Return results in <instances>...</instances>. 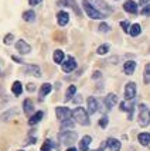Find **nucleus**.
<instances>
[{"label": "nucleus", "instance_id": "obj_1", "mask_svg": "<svg viewBox=\"0 0 150 151\" xmlns=\"http://www.w3.org/2000/svg\"><path fill=\"white\" fill-rule=\"evenodd\" d=\"M72 119L79 123L81 126H89L91 124V120H89V114L88 112L85 110L84 107H75L74 110H72Z\"/></svg>", "mask_w": 150, "mask_h": 151}, {"label": "nucleus", "instance_id": "obj_2", "mask_svg": "<svg viewBox=\"0 0 150 151\" xmlns=\"http://www.w3.org/2000/svg\"><path fill=\"white\" fill-rule=\"evenodd\" d=\"M89 3H91V6L96 10V12H99V13L104 16V19L105 17H108L109 14L113 13V9H112L106 1H104V0H88Z\"/></svg>", "mask_w": 150, "mask_h": 151}, {"label": "nucleus", "instance_id": "obj_3", "mask_svg": "<svg viewBox=\"0 0 150 151\" xmlns=\"http://www.w3.org/2000/svg\"><path fill=\"white\" fill-rule=\"evenodd\" d=\"M139 126L140 127H147L150 124V109L144 103L139 105Z\"/></svg>", "mask_w": 150, "mask_h": 151}, {"label": "nucleus", "instance_id": "obj_4", "mask_svg": "<svg viewBox=\"0 0 150 151\" xmlns=\"http://www.w3.org/2000/svg\"><path fill=\"white\" fill-rule=\"evenodd\" d=\"M59 141L62 143V144L65 145H72L75 141H77V138H78V134L75 132H71V130H65V132H61L59 133Z\"/></svg>", "mask_w": 150, "mask_h": 151}, {"label": "nucleus", "instance_id": "obj_5", "mask_svg": "<svg viewBox=\"0 0 150 151\" xmlns=\"http://www.w3.org/2000/svg\"><path fill=\"white\" fill-rule=\"evenodd\" d=\"M82 7H84L85 13H86V16H88L89 19H92V20L104 19V16L99 13V12H96V10H95V9L91 6V3H89L88 0H82Z\"/></svg>", "mask_w": 150, "mask_h": 151}, {"label": "nucleus", "instance_id": "obj_6", "mask_svg": "<svg viewBox=\"0 0 150 151\" xmlns=\"http://www.w3.org/2000/svg\"><path fill=\"white\" fill-rule=\"evenodd\" d=\"M55 116H57V119L59 122H65V120L72 117V110L65 107V106H58L55 109Z\"/></svg>", "mask_w": 150, "mask_h": 151}, {"label": "nucleus", "instance_id": "obj_7", "mask_svg": "<svg viewBox=\"0 0 150 151\" xmlns=\"http://www.w3.org/2000/svg\"><path fill=\"white\" fill-rule=\"evenodd\" d=\"M24 72L27 75H31V76H36V78H41L43 73H41V68L36 64H27L24 65Z\"/></svg>", "mask_w": 150, "mask_h": 151}, {"label": "nucleus", "instance_id": "obj_8", "mask_svg": "<svg viewBox=\"0 0 150 151\" xmlns=\"http://www.w3.org/2000/svg\"><path fill=\"white\" fill-rule=\"evenodd\" d=\"M136 96V83L128 82L125 86V100H133Z\"/></svg>", "mask_w": 150, "mask_h": 151}, {"label": "nucleus", "instance_id": "obj_9", "mask_svg": "<svg viewBox=\"0 0 150 151\" xmlns=\"http://www.w3.org/2000/svg\"><path fill=\"white\" fill-rule=\"evenodd\" d=\"M61 68H62V71L65 73H70L72 72L75 68H77V61L74 57H68L67 59H64V62L61 64Z\"/></svg>", "mask_w": 150, "mask_h": 151}, {"label": "nucleus", "instance_id": "obj_10", "mask_svg": "<svg viewBox=\"0 0 150 151\" xmlns=\"http://www.w3.org/2000/svg\"><path fill=\"white\" fill-rule=\"evenodd\" d=\"M16 50L19 51L21 55H27V54L31 52V45L27 42L26 40H19L17 42H16Z\"/></svg>", "mask_w": 150, "mask_h": 151}, {"label": "nucleus", "instance_id": "obj_11", "mask_svg": "<svg viewBox=\"0 0 150 151\" xmlns=\"http://www.w3.org/2000/svg\"><path fill=\"white\" fill-rule=\"evenodd\" d=\"M119 109H120L122 112L129 113V116H128L129 120L133 119V109H135V103H133V100H125V102H122V103L119 105Z\"/></svg>", "mask_w": 150, "mask_h": 151}, {"label": "nucleus", "instance_id": "obj_12", "mask_svg": "<svg viewBox=\"0 0 150 151\" xmlns=\"http://www.w3.org/2000/svg\"><path fill=\"white\" fill-rule=\"evenodd\" d=\"M86 105H88V114H93V113L98 112L99 109V105H98V100L93 98V96H91V98L86 99Z\"/></svg>", "mask_w": 150, "mask_h": 151}, {"label": "nucleus", "instance_id": "obj_13", "mask_svg": "<svg viewBox=\"0 0 150 151\" xmlns=\"http://www.w3.org/2000/svg\"><path fill=\"white\" fill-rule=\"evenodd\" d=\"M23 112H24L26 116H30V117L34 114V105L31 102V99L27 98L23 100Z\"/></svg>", "mask_w": 150, "mask_h": 151}, {"label": "nucleus", "instance_id": "obj_14", "mask_svg": "<svg viewBox=\"0 0 150 151\" xmlns=\"http://www.w3.org/2000/svg\"><path fill=\"white\" fill-rule=\"evenodd\" d=\"M68 21H70V14L64 12V10H61L57 13V23H58V26L61 27H65L68 24Z\"/></svg>", "mask_w": 150, "mask_h": 151}, {"label": "nucleus", "instance_id": "obj_15", "mask_svg": "<svg viewBox=\"0 0 150 151\" xmlns=\"http://www.w3.org/2000/svg\"><path fill=\"white\" fill-rule=\"evenodd\" d=\"M123 10L126 13L130 14H137V3L133 0H126L123 4Z\"/></svg>", "mask_w": 150, "mask_h": 151}, {"label": "nucleus", "instance_id": "obj_16", "mask_svg": "<svg viewBox=\"0 0 150 151\" xmlns=\"http://www.w3.org/2000/svg\"><path fill=\"white\" fill-rule=\"evenodd\" d=\"M52 91V85L51 83H43L41 88H40V92H38V99L40 100H44L46 96H48Z\"/></svg>", "mask_w": 150, "mask_h": 151}, {"label": "nucleus", "instance_id": "obj_17", "mask_svg": "<svg viewBox=\"0 0 150 151\" xmlns=\"http://www.w3.org/2000/svg\"><path fill=\"white\" fill-rule=\"evenodd\" d=\"M106 145H108V148L111 151H120V148H122L120 141L116 140V138H113V137H109L106 140Z\"/></svg>", "mask_w": 150, "mask_h": 151}, {"label": "nucleus", "instance_id": "obj_18", "mask_svg": "<svg viewBox=\"0 0 150 151\" xmlns=\"http://www.w3.org/2000/svg\"><path fill=\"white\" fill-rule=\"evenodd\" d=\"M117 103V96L115 93H108V96L105 98V107L108 110H111L113 106Z\"/></svg>", "mask_w": 150, "mask_h": 151}, {"label": "nucleus", "instance_id": "obj_19", "mask_svg": "<svg viewBox=\"0 0 150 151\" xmlns=\"http://www.w3.org/2000/svg\"><path fill=\"white\" fill-rule=\"evenodd\" d=\"M43 117H44V112H43V110H38V112H36L31 117L28 119V124L36 126L37 123H40V122L43 120Z\"/></svg>", "mask_w": 150, "mask_h": 151}, {"label": "nucleus", "instance_id": "obj_20", "mask_svg": "<svg viewBox=\"0 0 150 151\" xmlns=\"http://www.w3.org/2000/svg\"><path fill=\"white\" fill-rule=\"evenodd\" d=\"M92 143V137L91 136H84L79 141V150L81 151H88L89 148V144Z\"/></svg>", "mask_w": 150, "mask_h": 151}, {"label": "nucleus", "instance_id": "obj_21", "mask_svg": "<svg viewBox=\"0 0 150 151\" xmlns=\"http://www.w3.org/2000/svg\"><path fill=\"white\" fill-rule=\"evenodd\" d=\"M136 69V62L135 61H126L123 64V72L126 75H132Z\"/></svg>", "mask_w": 150, "mask_h": 151}, {"label": "nucleus", "instance_id": "obj_22", "mask_svg": "<svg viewBox=\"0 0 150 151\" xmlns=\"http://www.w3.org/2000/svg\"><path fill=\"white\" fill-rule=\"evenodd\" d=\"M64 59H65L64 51H61V50H55V51H54V54H52V61H54L55 64H62Z\"/></svg>", "mask_w": 150, "mask_h": 151}, {"label": "nucleus", "instance_id": "obj_23", "mask_svg": "<svg viewBox=\"0 0 150 151\" xmlns=\"http://www.w3.org/2000/svg\"><path fill=\"white\" fill-rule=\"evenodd\" d=\"M59 4H67V6H70L75 13L78 14V16H81V10H79V7L77 6L75 0H61V1H59Z\"/></svg>", "mask_w": 150, "mask_h": 151}, {"label": "nucleus", "instance_id": "obj_24", "mask_svg": "<svg viewBox=\"0 0 150 151\" xmlns=\"http://www.w3.org/2000/svg\"><path fill=\"white\" fill-rule=\"evenodd\" d=\"M12 92L14 93V96H20L23 93V85L20 81H14L13 85H12Z\"/></svg>", "mask_w": 150, "mask_h": 151}, {"label": "nucleus", "instance_id": "obj_25", "mask_svg": "<svg viewBox=\"0 0 150 151\" xmlns=\"http://www.w3.org/2000/svg\"><path fill=\"white\" fill-rule=\"evenodd\" d=\"M55 147H58V145L54 144V141H52L51 138H47L46 141L43 143V145H41V150H40V151H52V148H55Z\"/></svg>", "mask_w": 150, "mask_h": 151}, {"label": "nucleus", "instance_id": "obj_26", "mask_svg": "<svg viewBox=\"0 0 150 151\" xmlns=\"http://www.w3.org/2000/svg\"><path fill=\"white\" fill-rule=\"evenodd\" d=\"M137 140H139V143L142 145H149L150 144V133H140L139 136H137Z\"/></svg>", "mask_w": 150, "mask_h": 151}, {"label": "nucleus", "instance_id": "obj_27", "mask_svg": "<svg viewBox=\"0 0 150 151\" xmlns=\"http://www.w3.org/2000/svg\"><path fill=\"white\" fill-rule=\"evenodd\" d=\"M140 33H142V27H140V24H137V23L132 24L130 28H129V34H130L132 37H137V35H140Z\"/></svg>", "mask_w": 150, "mask_h": 151}, {"label": "nucleus", "instance_id": "obj_28", "mask_svg": "<svg viewBox=\"0 0 150 151\" xmlns=\"http://www.w3.org/2000/svg\"><path fill=\"white\" fill-rule=\"evenodd\" d=\"M75 93H77V86L75 85H71V86H68V89H67V92H65V102H68V100H71L74 96H75Z\"/></svg>", "mask_w": 150, "mask_h": 151}, {"label": "nucleus", "instance_id": "obj_29", "mask_svg": "<svg viewBox=\"0 0 150 151\" xmlns=\"http://www.w3.org/2000/svg\"><path fill=\"white\" fill-rule=\"evenodd\" d=\"M23 20L26 21V23H33L34 20H36V13H34V10H27L23 13Z\"/></svg>", "mask_w": 150, "mask_h": 151}, {"label": "nucleus", "instance_id": "obj_30", "mask_svg": "<svg viewBox=\"0 0 150 151\" xmlns=\"http://www.w3.org/2000/svg\"><path fill=\"white\" fill-rule=\"evenodd\" d=\"M74 120H71V119H68V120H65V122H61V130L62 132H65V130H68V129H72L74 127Z\"/></svg>", "mask_w": 150, "mask_h": 151}, {"label": "nucleus", "instance_id": "obj_31", "mask_svg": "<svg viewBox=\"0 0 150 151\" xmlns=\"http://www.w3.org/2000/svg\"><path fill=\"white\" fill-rule=\"evenodd\" d=\"M143 82L146 83V85H147V83H150V64H146V66H144Z\"/></svg>", "mask_w": 150, "mask_h": 151}, {"label": "nucleus", "instance_id": "obj_32", "mask_svg": "<svg viewBox=\"0 0 150 151\" xmlns=\"http://www.w3.org/2000/svg\"><path fill=\"white\" fill-rule=\"evenodd\" d=\"M109 52V45L108 44H102L101 47H98V50H96V54L98 55H105V54Z\"/></svg>", "mask_w": 150, "mask_h": 151}, {"label": "nucleus", "instance_id": "obj_33", "mask_svg": "<svg viewBox=\"0 0 150 151\" xmlns=\"http://www.w3.org/2000/svg\"><path fill=\"white\" fill-rule=\"evenodd\" d=\"M98 30L101 33H109L111 31V26L109 24H106V23H101L98 27Z\"/></svg>", "mask_w": 150, "mask_h": 151}, {"label": "nucleus", "instance_id": "obj_34", "mask_svg": "<svg viewBox=\"0 0 150 151\" xmlns=\"http://www.w3.org/2000/svg\"><path fill=\"white\" fill-rule=\"evenodd\" d=\"M13 40H14V35L12 33H9V34H6V37L3 38V42H4V45H10V44L13 42Z\"/></svg>", "mask_w": 150, "mask_h": 151}, {"label": "nucleus", "instance_id": "obj_35", "mask_svg": "<svg viewBox=\"0 0 150 151\" xmlns=\"http://www.w3.org/2000/svg\"><path fill=\"white\" fill-rule=\"evenodd\" d=\"M108 123H109V119H108V116H102V117L99 119V126H101L102 129H106Z\"/></svg>", "mask_w": 150, "mask_h": 151}, {"label": "nucleus", "instance_id": "obj_36", "mask_svg": "<svg viewBox=\"0 0 150 151\" xmlns=\"http://www.w3.org/2000/svg\"><path fill=\"white\" fill-rule=\"evenodd\" d=\"M120 27L123 28L125 33L129 34V28H130V23L129 21H120Z\"/></svg>", "mask_w": 150, "mask_h": 151}, {"label": "nucleus", "instance_id": "obj_37", "mask_svg": "<svg viewBox=\"0 0 150 151\" xmlns=\"http://www.w3.org/2000/svg\"><path fill=\"white\" fill-rule=\"evenodd\" d=\"M142 16H150V4H147V6H144L142 9Z\"/></svg>", "mask_w": 150, "mask_h": 151}, {"label": "nucleus", "instance_id": "obj_38", "mask_svg": "<svg viewBox=\"0 0 150 151\" xmlns=\"http://www.w3.org/2000/svg\"><path fill=\"white\" fill-rule=\"evenodd\" d=\"M43 0H28V4L31 7H34V6H37V4H40Z\"/></svg>", "mask_w": 150, "mask_h": 151}, {"label": "nucleus", "instance_id": "obj_39", "mask_svg": "<svg viewBox=\"0 0 150 151\" xmlns=\"http://www.w3.org/2000/svg\"><path fill=\"white\" fill-rule=\"evenodd\" d=\"M101 76H102V73L99 72V71H95V72H93V75H92V79H99Z\"/></svg>", "mask_w": 150, "mask_h": 151}, {"label": "nucleus", "instance_id": "obj_40", "mask_svg": "<svg viewBox=\"0 0 150 151\" xmlns=\"http://www.w3.org/2000/svg\"><path fill=\"white\" fill-rule=\"evenodd\" d=\"M36 141H37V138H36V137H30V140H27V141H26V143H24V144H33V143H34V144H36Z\"/></svg>", "mask_w": 150, "mask_h": 151}, {"label": "nucleus", "instance_id": "obj_41", "mask_svg": "<svg viewBox=\"0 0 150 151\" xmlns=\"http://www.w3.org/2000/svg\"><path fill=\"white\" fill-rule=\"evenodd\" d=\"M34 89H36V88H34V85H33V83H28V85H27V91H30V92H33Z\"/></svg>", "mask_w": 150, "mask_h": 151}, {"label": "nucleus", "instance_id": "obj_42", "mask_svg": "<svg viewBox=\"0 0 150 151\" xmlns=\"http://www.w3.org/2000/svg\"><path fill=\"white\" fill-rule=\"evenodd\" d=\"M12 59H13V61H16V62H19V64H23V61H21L20 58H17V57H14V55L12 57Z\"/></svg>", "mask_w": 150, "mask_h": 151}, {"label": "nucleus", "instance_id": "obj_43", "mask_svg": "<svg viewBox=\"0 0 150 151\" xmlns=\"http://www.w3.org/2000/svg\"><path fill=\"white\" fill-rule=\"evenodd\" d=\"M149 1H150V0H139V3H140L142 6H144V4H147Z\"/></svg>", "mask_w": 150, "mask_h": 151}, {"label": "nucleus", "instance_id": "obj_44", "mask_svg": "<svg viewBox=\"0 0 150 151\" xmlns=\"http://www.w3.org/2000/svg\"><path fill=\"white\" fill-rule=\"evenodd\" d=\"M81 102V96H77V99H75V103H79Z\"/></svg>", "mask_w": 150, "mask_h": 151}, {"label": "nucleus", "instance_id": "obj_45", "mask_svg": "<svg viewBox=\"0 0 150 151\" xmlns=\"http://www.w3.org/2000/svg\"><path fill=\"white\" fill-rule=\"evenodd\" d=\"M67 151H77V148H75V147H70Z\"/></svg>", "mask_w": 150, "mask_h": 151}, {"label": "nucleus", "instance_id": "obj_46", "mask_svg": "<svg viewBox=\"0 0 150 151\" xmlns=\"http://www.w3.org/2000/svg\"><path fill=\"white\" fill-rule=\"evenodd\" d=\"M92 151H104L102 148H98V150H92Z\"/></svg>", "mask_w": 150, "mask_h": 151}, {"label": "nucleus", "instance_id": "obj_47", "mask_svg": "<svg viewBox=\"0 0 150 151\" xmlns=\"http://www.w3.org/2000/svg\"><path fill=\"white\" fill-rule=\"evenodd\" d=\"M19 151H24V150H19Z\"/></svg>", "mask_w": 150, "mask_h": 151}, {"label": "nucleus", "instance_id": "obj_48", "mask_svg": "<svg viewBox=\"0 0 150 151\" xmlns=\"http://www.w3.org/2000/svg\"><path fill=\"white\" fill-rule=\"evenodd\" d=\"M0 75H1V72H0Z\"/></svg>", "mask_w": 150, "mask_h": 151}]
</instances>
